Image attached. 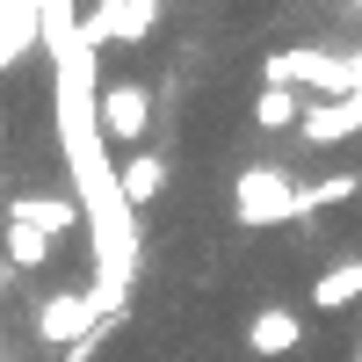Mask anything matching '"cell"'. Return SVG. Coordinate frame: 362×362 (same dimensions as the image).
Here are the masks:
<instances>
[{
  "mask_svg": "<svg viewBox=\"0 0 362 362\" xmlns=\"http://www.w3.org/2000/svg\"><path fill=\"white\" fill-rule=\"evenodd\" d=\"M232 218H239V225H283V218H297V189H290V174L268 167V160L239 167V181H232Z\"/></svg>",
  "mask_w": 362,
  "mask_h": 362,
  "instance_id": "6da1fadb",
  "label": "cell"
},
{
  "mask_svg": "<svg viewBox=\"0 0 362 362\" xmlns=\"http://www.w3.org/2000/svg\"><path fill=\"white\" fill-rule=\"evenodd\" d=\"M145 124H153V95H145V87L116 80V87H102V95H95V138L138 145V138H145Z\"/></svg>",
  "mask_w": 362,
  "mask_h": 362,
  "instance_id": "7a4b0ae2",
  "label": "cell"
},
{
  "mask_svg": "<svg viewBox=\"0 0 362 362\" xmlns=\"http://www.w3.org/2000/svg\"><path fill=\"white\" fill-rule=\"evenodd\" d=\"M80 334H95V297H87V290H51V297H37V341L66 348V341H80Z\"/></svg>",
  "mask_w": 362,
  "mask_h": 362,
  "instance_id": "3957f363",
  "label": "cell"
},
{
  "mask_svg": "<svg viewBox=\"0 0 362 362\" xmlns=\"http://www.w3.org/2000/svg\"><path fill=\"white\" fill-rule=\"evenodd\" d=\"M305 348V319H297L290 305H261L254 319H247V355L254 362H283V355H297Z\"/></svg>",
  "mask_w": 362,
  "mask_h": 362,
  "instance_id": "277c9868",
  "label": "cell"
},
{
  "mask_svg": "<svg viewBox=\"0 0 362 362\" xmlns=\"http://www.w3.org/2000/svg\"><path fill=\"white\" fill-rule=\"evenodd\" d=\"M116 196H124L131 210H153V203L167 196V160L145 153V145H131V153L116 160Z\"/></svg>",
  "mask_w": 362,
  "mask_h": 362,
  "instance_id": "5b68a950",
  "label": "cell"
},
{
  "mask_svg": "<svg viewBox=\"0 0 362 362\" xmlns=\"http://www.w3.org/2000/svg\"><path fill=\"white\" fill-rule=\"evenodd\" d=\"M362 297V261H326L312 276V312H348Z\"/></svg>",
  "mask_w": 362,
  "mask_h": 362,
  "instance_id": "8992f818",
  "label": "cell"
},
{
  "mask_svg": "<svg viewBox=\"0 0 362 362\" xmlns=\"http://www.w3.org/2000/svg\"><path fill=\"white\" fill-rule=\"evenodd\" d=\"M297 131H305L312 145H348L355 138V102H305V116H297Z\"/></svg>",
  "mask_w": 362,
  "mask_h": 362,
  "instance_id": "52a82bcc",
  "label": "cell"
},
{
  "mask_svg": "<svg viewBox=\"0 0 362 362\" xmlns=\"http://www.w3.org/2000/svg\"><path fill=\"white\" fill-rule=\"evenodd\" d=\"M297 116H305V95H297V87H261L254 95V124L261 131H297Z\"/></svg>",
  "mask_w": 362,
  "mask_h": 362,
  "instance_id": "ba28073f",
  "label": "cell"
},
{
  "mask_svg": "<svg viewBox=\"0 0 362 362\" xmlns=\"http://www.w3.org/2000/svg\"><path fill=\"white\" fill-rule=\"evenodd\" d=\"M8 283H15V268H8V254H0V290H8Z\"/></svg>",
  "mask_w": 362,
  "mask_h": 362,
  "instance_id": "9c48e42d",
  "label": "cell"
},
{
  "mask_svg": "<svg viewBox=\"0 0 362 362\" xmlns=\"http://www.w3.org/2000/svg\"><path fill=\"white\" fill-rule=\"evenodd\" d=\"M355 196H362V174H355Z\"/></svg>",
  "mask_w": 362,
  "mask_h": 362,
  "instance_id": "30bf717a",
  "label": "cell"
}]
</instances>
